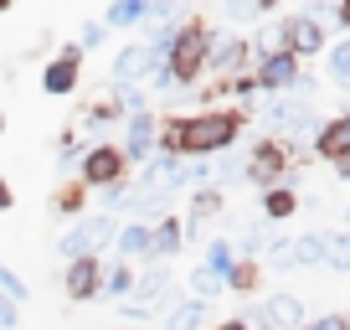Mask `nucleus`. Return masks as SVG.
I'll list each match as a JSON object with an SVG mask.
<instances>
[{
	"mask_svg": "<svg viewBox=\"0 0 350 330\" xmlns=\"http://www.w3.org/2000/svg\"><path fill=\"white\" fill-rule=\"evenodd\" d=\"M325 264L335 274H350V232H325Z\"/></svg>",
	"mask_w": 350,
	"mask_h": 330,
	"instance_id": "nucleus-26",
	"label": "nucleus"
},
{
	"mask_svg": "<svg viewBox=\"0 0 350 330\" xmlns=\"http://www.w3.org/2000/svg\"><path fill=\"white\" fill-rule=\"evenodd\" d=\"M227 289H232V294H252V289H258V264L237 258V264H232V274H227Z\"/></svg>",
	"mask_w": 350,
	"mask_h": 330,
	"instance_id": "nucleus-27",
	"label": "nucleus"
},
{
	"mask_svg": "<svg viewBox=\"0 0 350 330\" xmlns=\"http://www.w3.org/2000/svg\"><path fill=\"white\" fill-rule=\"evenodd\" d=\"M284 170H288V144H278V140H262V144H252L247 181H258V186H268V191H273Z\"/></svg>",
	"mask_w": 350,
	"mask_h": 330,
	"instance_id": "nucleus-11",
	"label": "nucleus"
},
{
	"mask_svg": "<svg viewBox=\"0 0 350 330\" xmlns=\"http://www.w3.org/2000/svg\"><path fill=\"white\" fill-rule=\"evenodd\" d=\"M258 88H268V93H284V88H299V57H288V52H268L258 62Z\"/></svg>",
	"mask_w": 350,
	"mask_h": 330,
	"instance_id": "nucleus-13",
	"label": "nucleus"
},
{
	"mask_svg": "<svg viewBox=\"0 0 350 330\" xmlns=\"http://www.w3.org/2000/svg\"><path fill=\"white\" fill-rule=\"evenodd\" d=\"M221 207H227L221 186H201V191H191V227H196V222H206V217H217Z\"/></svg>",
	"mask_w": 350,
	"mask_h": 330,
	"instance_id": "nucleus-25",
	"label": "nucleus"
},
{
	"mask_svg": "<svg viewBox=\"0 0 350 330\" xmlns=\"http://www.w3.org/2000/svg\"><path fill=\"white\" fill-rule=\"evenodd\" d=\"M113 253H119V264H139V258H150V222H124L119 238H113Z\"/></svg>",
	"mask_w": 350,
	"mask_h": 330,
	"instance_id": "nucleus-16",
	"label": "nucleus"
},
{
	"mask_svg": "<svg viewBox=\"0 0 350 330\" xmlns=\"http://www.w3.org/2000/svg\"><path fill=\"white\" fill-rule=\"evenodd\" d=\"M247 57H252V47L242 42V36H211V52H206V73H217L221 83H232V77H242Z\"/></svg>",
	"mask_w": 350,
	"mask_h": 330,
	"instance_id": "nucleus-9",
	"label": "nucleus"
},
{
	"mask_svg": "<svg viewBox=\"0 0 350 330\" xmlns=\"http://www.w3.org/2000/svg\"><path fill=\"white\" fill-rule=\"evenodd\" d=\"M247 325H258V330H304V299L299 294H268L252 309Z\"/></svg>",
	"mask_w": 350,
	"mask_h": 330,
	"instance_id": "nucleus-7",
	"label": "nucleus"
},
{
	"mask_svg": "<svg viewBox=\"0 0 350 330\" xmlns=\"http://www.w3.org/2000/svg\"><path fill=\"white\" fill-rule=\"evenodd\" d=\"M237 134H242L237 109H201L180 124V160H191V155H221L227 144H237Z\"/></svg>",
	"mask_w": 350,
	"mask_h": 330,
	"instance_id": "nucleus-2",
	"label": "nucleus"
},
{
	"mask_svg": "<svg viewBox=\"0 0 350 330\" xmlns=\"http://www.w3.org/2000/svg\"><path fill=\"white\" fill-rule=\"evenodd\" d=\"M134 279H139V274H134L129 264H119V258H113V264L103 268V294H109V299H129V294H134Z\"/></svg>",
	"mask_w": 350,
	"mask_h": 330,
	"instance_id": "nucleus-22",
	"label": "nucleus"
},
{
	"mask_svg": "<svg viewBox=\"0 0 350 330\" xmlns=\"http://www.w3.org/2000/svg\"><path fill=\"white\" fill-rule=\"evenodd\" d=\"M62 289H67V299H77V305L98 299L103 294V258H77V264H67Z\"/></svg>",
	"mask_w": 350,
	"mask_h": 330,
	"instance_id": "nucleus-12",
	"label": "nucleus"
},
{
	"mask_svg": "<svg viewBox=\"0 0 350 330\" xmlns=\"http://www.w3.org/2000/svg\"><path fill=\"white\" fill-rule=\"evenodd\" d=\"M0 134H5V114H0Z\"/></svg>",
	"mask_w": 350,
	"mask_h": 330,
	"instance_id": "nucleus-37",
	"label": "nucleus"
},
{
	"mask_svg": "<svg viewBox=\"0 0 350 330\" xmlns=\"http://www.w3.org/2000/svg\"><path fill=\"white\" fill-rule=\"evenodd\" d=\"M103 36H109V31H103V21H88V26H83V42H77V47H83V52H88V47H103Z\"/></svg>",
	"mask_w": 350,
	"mask_h": 330,
	"instance_id": "nucleus-31",
	"label": "nucleus"
},
{
	"mask_svg": "<svg viewBox=\"0 0 350 330\" xmlns=\"http://www.w3.org/2000/svg\"><path fill=\"white\" fill-rule=\"evenodd\" d=\"M294 212H299V196L288 186L262 191V217H268V222H284V217H294Z\"/></svg>",
	"mask_w": 350,
	"mask_h": 330,
	"instance_id": "nucleus-24",
	"label": "nucleus"
},
{
	"mask_svg": "<svg viewBox=\"0 0 350 330\" xmlns=\"http://www.w3.org/2000/svg\"><path fill=\"white\" fill-rule=\"evenodd\" d=\"M217 294H221V279H211L206 268H196V274H191V299L206 305V299H217Z\"/></svg>",
	"mask_w": 350,
	"mask_h": 330,
	"instance_id": "nucleus-28",
	"label": "nucleus"
},
{
	"mask_svg": "<svg viewBox=\"0 0 350 330\" xmlns=\"http://www.w3.org/2000/svg\"><path fill=\"white\" fill-rule=\"evenodd\" d=\"M340 26H345V31H350V5H340Z\"/></svg>",
	"mask_w": 350,
	"mask_h": 330,
	"instance_id": "nucleus-36",
	"label": "nucleus"
},
{
	"mask_svg": "<svg viewBox=\"0 0 350 330\" xmlns=\"http://www.w3.org/2000/svg\"><path fill=\"white\" fill-rule=\"evenodd\" d=\"M0 294L11 299V305H21V299H26V279L16 274V268H5V264H0Z\"/></svg>",
	"mask_w": 350,
	"mask_h": 330,
	"instance_id": "nucleus-29",
	"label": "nucleus"
},
{
	"mask_svg": "<svg viewBox=\"0 0 350 330\" xmlns=\"http://www.w3.org/2000/svg\"><path fill=\"white\" fill-rule=\"evenodd\" d=\"M206 52H211V26L201 21V16H191V21L175 26L170 47H165V77H170V88H191L201 73H206Z\"/></svg>",
	"mask_w": 350,
	"mask_h": 330,
	"instance_id": "nucleus-1",
	"label": "nucleus"
},
{
	"mask_svg": "<svg viewBox=\"0 0 350 330\" xmlns=\"http://www.w3.org/2000/svg\"><path fill=\"white\" fill-rule=\"evenodd\" d=\"M201 325H206V305H196V299H180L165 315V330H201Z\"/></svg>",
	"mask_w": 350,
	"mask_h": 330,
	"instance_id": "nucleus-21",
	"label": "nucleus"
},
{
	"mask_svg": "<svg viewBox=\"0 0 350 330\" xmlns=\"http://www.w3.org/2000/svg\"><path fill=\"white\" fill-rule=\"evenodd\" d=\"M180 248H186V217L165 212V217L150 227V258H175Z\"/></svg>",
	"mask_w": 350,
	"mask_h": 330,
	"instance_id": "nucleus-14",
	"label": "nucleus"
},
{
	"mask_svg": "<svg viewBox=\"0 0 350 330\" xmlns=\"http://www.w3.org/2000/svg\"><path fill=\"white\" fill-rule=\"evenodd\" d=\"M113 238H119V222L103 217V212H88V217H77L72 227L62 232L57 253H62L67 264H77V258H103V248H113Z\"/></svg>",
	"mask_w": 350,
	"mask_h": 330,
	"instance_id": "nucleus-3",
	"label": "nucleus"
},
{
	"mask_svg": "<svg viewBox=\"0 0 350 330\" xmlns=\"http://www.w3.org/2000/svg\"><path fill=\"white\" fill-rule=\"evenodd\" d=\"M217 330H252V325H247V320H221Z\"/></svg>",
	"mask_w": 350,
	"mask_h": 330,
	"instance_id": "nucleus-35",
	"label": "nucleus"
},
{
	"mask_svg": "<svg viewBox=\"0 0 350 330\" xmlns=\"http://www.w3.org/2000/svg\"><path fill=\"white\" fill-rule=\"evenodd\" d=\"M154 5L150 0H119V5H109V16H103V31H119V26H139L150 21Z\"/></svg>",
	"mask_w": 350,
	"mask_h": 330,
	"instance_id": "nucleus-17",
	"label": "nucleus"
},
{
	"mask_svg": "<svg viewBox=\"0 0 350 330\" xmlns=\"http://www.w3.org/2000/svg\"><path fill=\"white\" fill-rule=\"evenodd\" d=\"M154 67H160V57L150 52V42H129V47H119V57H113V67H109V88L113 93L144 88L154 77Z\"/></svg>",
	"mask_w": 350,
	"mask_h": 330,
	"instance_id": "nucleus-5",
	"label": "nucleus"
},
{
	"mask_svg": "<svg viewBox=\"0 0 350 330\" xmlns=\"http://www.w3.org/2000/svg\"><path fill=\"white\" fill-rule=\"evenodd\" d=\"M11 207H16V186L0 176V212H11Z\"/></svg>",
	"mask_w": 350,
	"mask_h": 330,
	"instance_id": "nucleus-34",
	"label": "nucleus"
},
{
	"mask_svg": "<svg viewBox=\"0 0 350 330\" xmlns=\"http://www.w3.org/2000/svg\"><path fill=\"white\" fill-rule=\"evenodd\" d=\"M314 150L325 155L329 165H335V160H350V114H340V119H329L325 129L314 134Z\"/></svg>",
	"mask_w": 350,
	"mask_h": 330,
	"instance_id": "nucleus-15",
	"label": "nucleus"
},
{
	"mask_svg": "<svg viewBox=\"0 0 350 330\" xmlns=\"http://www.w3.org/2000/svg\"><path fill=\"white\" fill-rule=\"evenodd\" d=\"M304 330H350V320L345 315H325V320H314V325H304Z\"/></svg>",
	"mask_w": 350,
	"mask_h": 330,
	"instance_id": "nucleus-33",
	"label": "nucleus"
},
{
	"mask_svg": "<svg viewBox=\"0 0 350 330\" xmlns=\"http://www.w3.org/2000/svg\"><path fill=\"white\" fill-rule=\"evenodd\" d=\"M314 119V114H309V103H268V124H278V129H304V124Z\"/></svg>",
	"mask_w": 350,
	"mask_h": 330,
	"instance_id": "nucleus-23",
	"label": "nucleus"
},
{
	"mask_svg": "<svg viewBox=\"0 0 350 330\" xmlns=\"http://www.w3.org/2000/svg\"><path fill=\"white\" fill-rule=\"evenodd\" d=\"M77 181H83L88 191H113V186L129 181V160H124L119 144L98 140V144H88L83 160H77Z\"/></svg>",
	"mask_w": 350,
	"mask_h": 330,
	"instance_id": "nucleus-4",
	"label": "nucleus"
},
{
	"mask_svg": "<svg viewBox=\"0 0 350 330\" xmlns=\"http://www.w3.org/2000/svg\"><path fill=\"white\" fill-rule=\"evenodd\" d=\"M232 264H237V248H232L227 238H217V242H206V258H201V268H206L211 279H221L227 284V274H232Z\"/></svg>",
	"mask_w": 350,
	"mask_h": 330,
	"instance_id": "nucleus-20",
	"label": "nucleus"
},
{
	"mask_svg": "<svg viewBox=\"0 0 350 330\" xmlns=\"http://www.w3.org/2000/svg\"><path fill=\"white\" fill-rule=\"evenodd\" d=\"M329 77H335V83H350V42H335V52H329Z\"/></svg>",
	"mask_w": 350,
	"mask_h": 330,
	"instance_id": "nucleus-30",
	"label": "nucleus"
},
{
	"mask_svg": "<svg viewBox=\"0 0 350 330\" xmlns=\"http://www.w3.org/2000/svg\"><path fill=\"white\" fill-rule=\"evenodd\" d=\"M16 320H21V309H16L5 294H0V330H16Z\"/></svg>",
	"mask_w": 350,
	"mask_h": 330,
	"instance_id": "nucleus-32",
	"label": "nucleus"
},
{
	"mask_svg": "<svg viewBox=\"0 0 350 330\" xmlns=\"http://www.w3.org/2000/svg\"><path fill=\"white\" fill-rule=\"evenodd\" d=\"M52 212L57 217H83L88 212V186L83 181H62V186L52 191Z\"/></svg>",
	"mask_w": 350,
	"mask_h": 330,
	"instance_id": "nucleus-18",
	"label": "nucleus"
},
{
	"mask_svg": "<svg viewBox=\"0 0 350 330\" xmlns=\"http://www.w3.org/2000/svg\"><path fill=\"white\" fill-rule=\"evenodd\" d=\"M314 268V264H325V232H304V238H294L288 242V268Z\"/></svg>",
	"mask_w": 350,
	"mask_h": 330,
	"instance_id": "nucleus-19",
	"label": "nucleus"
},
{
	"mask_svg": "<svg viewBox=\"0 0 350 330\" xmlns=\"http://www.w3.org/2000/svg\"><path fill=\"white\" fill-rule=\"evenodd\" d=\"M278 42H284L288 57H314L325 47V26H319V16H288L278 26Z\"/></svg>",
	"mask_w": 350,
	"mask_h": 330,
	"instance_id": "nucleus-8",
	"label": "nucleus"
},
{
	"mask_svg": "<svg viewBox=\"0 0 350 330\" xmlns=\"http://www.w3.org/2000/svg\"><path fill=\"white\" fill-rule=\"evenodd\" d=\"M77 77H83V47L67 42L52 52V62L42 67V93L46 99H67V93H77Z\"/></svg>",
	"mask_w": 350,
	"mask_h": 330,
	"instance_id": "nucleus-6",
	"label": "nucleus"
},
{
	"mask_svg": "<svg viewBox=\"0 0 350 330\" xmlns=\"http://www.w3.org/2000/svg\"><path fill=\"white\" fill-rule=\"evenodd\" d=\"M154 134H160V119H154V109L150 114H134V119H124V160L129 165H144L154 155Z\"/></svg>",
	"mask_w": 350,
	"mask_h": 330,
	"instance_id": "nucleus-10",
	"label": "nucleus"
}]
</instances>
